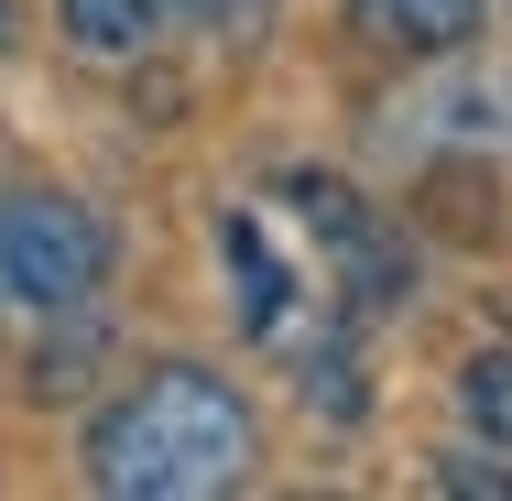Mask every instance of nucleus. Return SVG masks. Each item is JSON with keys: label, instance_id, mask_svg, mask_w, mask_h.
I'll use <instances>...</instances> for the list:
<instances>
[{"label": "nucleus", "instance_id": "f257e3e1", "mask_svg": "<svg viewBox=\"0 0 512 501\" xmlns=\"http://www.w3.org/2000/svg\"><path fill=\"white\" fill-rule=\"evenodd\" d=\"M251 458H262L251 403L229 393L218 371H197V360L142 371V382L88 425V480L120 491V501H207V491H240Z\"/></svg>", "mask_w": 512, "mask_h": 501}, {"label": "nucleus", "instance_id": "f03ea898", "mask_svg": "<svg viewBox=\"0 0 512 501\" xmlns=\"http://www.w3.org/2000/svg\"><path fill=\"white\" fill-rule=\"evenodd\" d=\"M109 273V229L55 186H0V305H33V316H66L88 305Z\"/></svg>", "mask_w": 512, "mask_h": 501}, {"label": "nucleus", "instance_id": "7ed1b4c3", "mask_svg": "<svg viewBox=\"0 0 512 501\" xmlns=\"http://www.w3.org/2000/svg\"><path fill=\"white\" fill-rule=\"evenodd\" d=\"M284 197H295V218H306L316 240H327L338 262H349V295H360V305H393V295H404V251L382 240V218L349 197L338 175H295Z\"/></svg>", "mask_w": 512, "mask_h": 501}, {"label": "nucleus", "instance_id": "20e7f679", "mask_svg": "<svg viewBox=\"0 0 512 501\" xmlns=\"http://www.w3.org/2000/svg\"><path fill=\"white\" fill-rule=\"evenodd\" d=\"M218 251H229V273H240V327H251V338H284V305H295V273L273 262L262 218H218Z\"/></svg>", "mask_w": 512, "mask_h": 501}, {"label": "nucleus", "instance_id": "39448f33", "mask_svg": "<svg viewBox=\"0 0 512 501\" xmlns=\"http://www.w3.org/2000/svg\"><path fill=\"white\" fill-rule=\"evenodd\" d=\"M360 22L404 55H458L480 33V0H360Z\"/></svg>", "mask_w": 512, "mask_h": 501}, {"label": "nucleus", "instance_id": "423d86ee", "mask_svg": "<svg viewBox=\"0 0 512 501\" xmlns=\"http://www.w3.org/2000/svg\"><path fill=\"white\" fill-rule=\"evenodd\" d=\"M55 11H66V44H77V55H109V66H120V55H142V44L164 33L175 0H55Z\"/></svg>", "mask_w": 512, "mask_h": 501}, {"label": "nucleus", "instance_id": "0eeeda50", "mask_svg": "<svg viewBox=\"0 0 512 501\" xmlns=\"http://www.w3.org/2000/svg\"><path fill=\"white\" fill-rule=\"evenodd\" d=\"M458 414L491 436L512 458V349H480V360H458Z\"/></svg>", "mask_w": 512, "mask_h": 501}, {"label": "nucleus", "instance_id": "6e6552de", "mask_svg": "<svg viewBox=\"0 0 512 501\" xmlns=\"http://www.w3.org/2000/svg\"><path fill=\"white\" fill-rule=\"evenodd\" d=\"M436 131L447 142H512V77H469L436 99Z\"/></svg>", "mask_w": 512, "mask_h": 501}, {"label": "nucleus", "instance_id": "1a4fd4ad", "mask_svg": "<svg viewBox=\"0 0 512 501\" xmlns=\"http://www.w3.org/2000/svg\"><path fill=\"white\" fill-rule=\"evenodd\" d=\"M0 11H11V0H0Z\"/></svg>", "mask_w": 512, "mask_h": 501}]
</instances>
